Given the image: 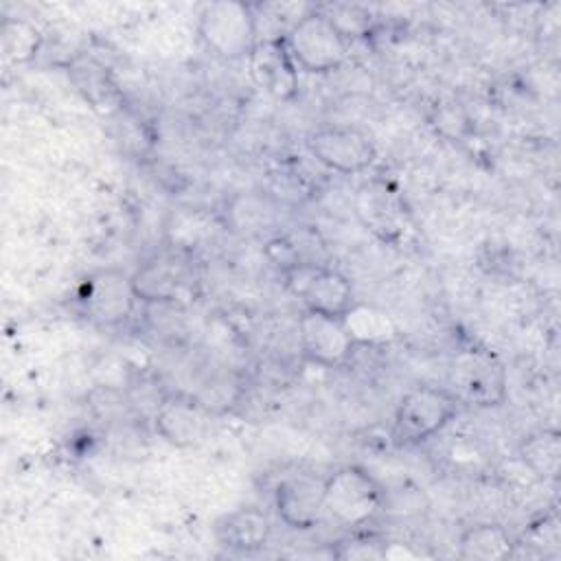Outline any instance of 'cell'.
I'll use <instances>...</instances> for the list:
<instances>
[{
	"label": "cell",
	"mask_w": 561,
	"mask_h": 561,
	"mask_svg": "<svg viewBox=\"0 0 561 561\" xmlns=\"http://www.w3.org/2000/svg\"><path fill=\"white\" fill-rule=\"evenodd\" d=\"M340 559H381L388 554L386 543L375 539L373 535L368 537H355L337 543V550L333 552Z\"/></svg>",
	"instance_id": "obj_22"
},
{
	"label": "cell",
	"mask_w": 561,
	"mask_h": 561,
	"mask_svg": "<svg viewBox=\"0 0 561 561\" xmlns=\"http://www.w3.org/2000/svg\"><path fill=\"white\" fill-rule=\"evenodd\" d=\"M307 149L324 169L344 175L366 171L377 158L373 138L353 125L318 127L307 138Z\"/></svg>",
	"instance_id": "obj_8"
},
{
	"label": "cell",
	"mask_w": 561,
	"mask_h": 561,
	"mask_svg": "<svg viewBox=\"0 0 561 561\" xmlns=\"http://www.w3.org/2000/svg\"><path fill=\"white\" fill-rule=\"evenodd\" d=\"M215 535H217V541L228 550L256 552L267 543L272 535V522L263 511L254 506H245V508L226 513L215 524Z\"/></svg>",
	"instance_id": "obj_15"
},
{
	"label": "cell",
	"mask_w": 561,
	"mask_h": 561,
	"mask_svg": "<svg viewBox=\"0 0 561 561\" xmlns=\"http://www.w3.org/2000/svg\"><path fill=\"white\" fill-rule=\"evenodd\" d=\"M451 392L460 403L493 408L506 399V373L502 362L478 348L460 351L449 366Z\"/></svg>",
	"instance_id": "obj_7"
},
{
	"label": "cell",
	"mask_w": 561,
	"mask_h": 561,
	"mask_svg": "<svg viewBox=\"0 0 561 561\" xmlns=\"http://www.w3.org/2000/svg\"><path fill=\"white\" fill-rule=\"evenodd\" d=\"M355 215L383 241L397 239L405 228V210L399 195L379 180H370L357 188Z\"/></svg>",
	"instance_id": "obj_12"
},
{
	"label": "cell",
	"mask_w": 561,
	"mask_h": 561,
	"mask_svg": "<svg viewBox=\"0 0 561 561\" xmlns=\"http://www.w3.org/2000/svg\"><path fill=\"white\" fill-rule=\"evenodd\" d=\"M75 302L88 322L112 329L134 313L138 296L134 291L131 274L118 267H101L79 283Z\"/></svg>",
	"instance_id": "obj_5"
},
{
	"label": "cell",
	"mask_w": 561,
	"mask_h": 561,
	"mask_svg": "<svg viewBox=\"0 0 561 561\" xmlns=\"http://www.w3.org/2000/svg\"><path fill=\"white\" fill-rule=\"evenodd\" d=\"M460 410V401L449 388L416 386L408 390L392 423V436L399 445H419L443 432Z\"/></svg>",
	"instance_id": "obj_3"
},
{
	"label": "cell",
	"mask_w": 561,
	"mask_h": 561,
	"mask_svg": "<svg viewBox=\"0 0 561 561\" xmlns=\"http://www.w3.org/2000/svg\"><path fill=\"white\" fill-rule=\"evenodd\" d=\"M68 77L83 101L99 114H116L123 107V90L105 64L92 55H77L68 64Z\"/></svg>",
	"instance_id": "obj_13"
},
{
	"label": "cell",
	"mask_w": 561,
	"mask_h": 561,
	"mask_svg": "<svg viewBox=\"0 0 561 561\" xmlns=\"http://www.w3.org/2000/svg\"><path fill=\"white\" fill-rule=\"evenodd\" d=\"M298 342L305 359L322 368L344 366L357 346L344 318L307 309L298 320Z\"/></svg>",
	"instance_id": "obj_9"
},
{
	"label": "cell",
	"mask_w": 561,
	"mask_h": 561,
	"mask_svg": "<svg viewBox=\"0 0 561 561\" xmlns=\"http://www.w3.org/2000/svg\"><path fill=\"white\" fill-rule=\"evenodd\" d=\"M274 506L280 522L294 530H311L324 517V478L294 473L278 482Z\"/></svg>",
	"instance_id": "obj_11"
},
{
	"label": "cell",
	"mask_w": 561,
	"mask_h": 561,
	"mask_svg": "<svg viewBox=\"0 0 561 561\" xmlns=\"http://www.w3.org/2000/svg\"><path fill=\"white\" fill-rule=\"evenodd\" d=\"M515 554L517 541L495 522L473 524L458 537V557L467 561H500Z\"/></svg>",
	"instance_id": "obj_17"
},
{
	"label": "cell",
	"mask_w": 561,
	"mask_h": 561,
	"mask_svg": "<svg viewBox=\"0 0 561 561\" xmlns=\"http://www.w3.org/2000/svg\"><path fill=\"white\" fill-rule=\"evenodd\" d=\"M383 506L381 484L359 465H344L324 478V515L348 528L366 526Z\"/></svg>",
	"instance_id": "obj_4"
},
{
	"label": "cell",
	"mask_w": 561,
	"mask_h": 561,
	"mask_svg": "<svg viewBox=\"0 0 561 561\" xmlns=\"http://www.w3.org/2000/svg\"><path fill=\"white\" fill-rule=\"evenodd\" d=\"M344 322L357 344L386 342L394 335V324L383 311L364 307L359 302H355V307L344 316Z\"/></svg>",
	"instance_id": "obj_20"
},
{
	"label": "cell",
	"mask_w": 561,
	"mask_h": 561,
	"mask_svg": "<svg viewBox=\"0 0 561 561\" xmlns=\"http://www.w3.org/2000/svg\"><path fill=\"white\" fill-rule=\"evenodd\" d=\"M517 543H530V546H539L543 548V554L548 548H559V519L557 513H548L543 517H539L537 522H533L528 526V530L524 533V539Z\"/></svg>",
	"instance_id": "obj_21"
},
{
	"label": "cell",
	"mask_w": 561,
	"mask_h": 561,
	"mask_svg": "<svg viewBox=\"0 0 561 561\" xmlns=\"http://www.w3.org/2000/svg\"><path fill=\"white\" fill-rule=\"evenodd\" d=\"M522 462L541 480L559 478L561 462V436L557 430H537L528 434L519 445Z\"/></svg>",
	"instance_id": "obj_18"
},
{
	"label": "cell",
	"mask_w": 561,
	"mask_h": 561,
	"mask_svg": "<svg viewBox=\"0 0 561 561\" xmlns=\"http://www.w3.org/2000/svg\"><path fill=\"white\" fill-rule=\"evenodd\" d=\"M2 55L7 61L22 66L33 61L44 44L42 31L24 18H4L0 26Z\"/></svg>",
	"instance_id": "obj_19"
},
{
	"label": "cell",
	"mask_w": 561,
	"mask_h": 561,
	"mask_svg": "<svg viewBox=\"0 0 561 561\" xmlns=\"http://www.w3.org/2000/svg\"><path fill=\"white\" fill-rule=\"evenodd\" d=\"M285 42L296 66L309 75L333 72L346 59V37L318 7L307 9L305 15L296 20Z\"/></svg>",
	"instance_id": "obj_2"
},
{
	"label": "cell",
	"mask_w": 561,
	"mask_h": 561,
	"mask_svg": "<svg viewBox=\"0 0 561 561\" xmlns=\"http://www.w3.org/2000/svg\"><path fill=\"white\" fill-rule=\"evenodd\" d=\"M254 83L278 101H291L298 92V66L285 37H259L245 59Z\"/></svg>",
	"instance_id": "obj_10"
},
{
	"label": "cell",
	"mask_w": 561,
	"mask_h": 561,
	"mask_svg": "<svg viewBox=\"0 0 561 561\" xmlns=\"http://www.w3.org/2000/svg\"><path fill=\"white\" fill-rule=\"evenodd\" d=\"M156 430L175 447H191L206 432L204 408L191 397H169L156 412Z\"/></svg>",
	"instance_id": "obj_14"
},
{
	"label": "cell",
	"mask_w": 561,
	"mask_h": 561,
	"mask_svg": "<svg viewBox=\"0 0 561 561\" xmlns=\"http://www.w3.org/2000/svg\"><path fill=\"white\" fill-rule=\"evenodd\" d=\"M134 291L138 302L145 305H171L184 287V274L178 261L167 256H156L142 263L131 274Z\"/></svg>",
	"instance_id": "obj_16"
},
{
	"label": "cell",
	"mask_w": 561,
	"mask_h": 561,
	"mask_svg": "<svg viewBox=\"0 0 561 561\" xmlns=\"http://www.w3.org/2000/svg\"><path fill=\"white\" fill-rule=\"evenodd\" d=\"M280 274L287 291L300 298L307 311L344 318L357 302L351 280L329 265L300 263Z\"/></svg>",
	"instance_id": "obj_6"
},
{
	"label": "cell",
	"mask_w": 561,
	"mask_h": 561,
	"mask_svg": "<svg viewBox=\"0 0 561 561\" xmlns=\"http://www.w3.org/2000/svg\"><path fill=\"white\" fill-rule=\"evenodd\" d=\"M197 35L202 44L219 59H248L259 42L254 4L237 0H217L204 4L197 15Z\"/></svg>",
	"instance_id": "obj_1"
}]
</instances>
